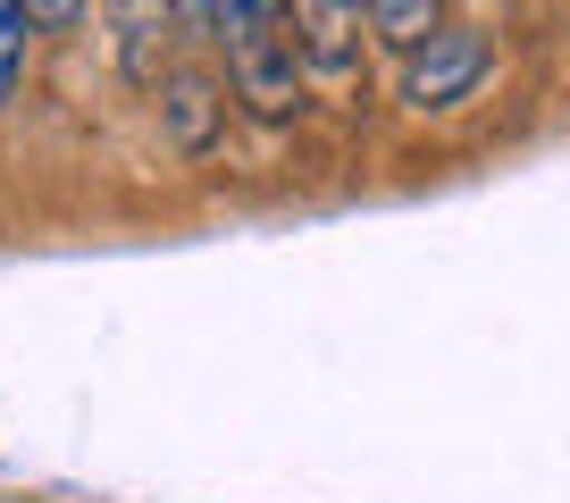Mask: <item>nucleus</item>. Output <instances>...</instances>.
Masks as SVG:
<instances>
[{"instance_id":"nucleus-1","label":"nucleus","mask_w":570,"mask_h":503,"mask_svg":"<svg viewBox=\"0 0 570 503\" xmlns=\"http://www.w3.org/2000/svg\"><path fill=\"white\" fill-rule=\"evenodd\" d=\"M294 0H218V51H227L235 101L252 118H294L303 109V51L285 34Z\"/></svg>"},{"instance_id":"nucleus-2","label":"nucleus","mask_w":570,"mask_h":503,"mask_svg":"<svg viewBox=\"0 0 570 503\" xmlns=\"http://www.w3.org/2000/svg\"><path fill=\"white\" fill-rule=\"evenodd\" d=\"M487 34H470V26H436V34L420 42V51H403V101L411 109H453L470 101V92L487 85Z\"/></svg>"},{"instance_id":"nucleus-3","label":"nucleus","mask_w":570,"mask_h":503,"mask_svg":"<svg viewBox=\"0 0 570 503\" xmlns=\"http://www.w3.org/2000/svg\"><path fill=\"white\" fill-rule=\"evenodd\" d=\"M177 34H185L177 0H109V51H118L126 85H160Z\"/></svg>"},{"instance_id":"nucleus-4","label":"nucleus","mask_w":570,"mask_h":503,"mask_svg":"<svg viewBox=\"0 0 570 503\" xmlns=\"http://www.w3.org/2000/svg\"><path fill=\"white\" fill-rule=\"evenodd\" d=\"M361 34H370L361 0H294V51H303L311 76H353Z\"/></svg>"},{"instance_id":"nucleus-5","label":"nucleus","mask_w":570,"mask_h":503,"mask_svg":"<svg viewBox=\"0 0 570 503\" xmlns=\"http://www.w3.org/2000/svg\"><path fill=\"white\" fill-rule=\"evenodd\" d=\"M361 9H370V34L394 42V51H420V42L445 26V9H436V0H361Z\"/></svg>"},{"instance_id":"nucleus-6","label":"nucleus","mask_w":570,"mask_h":503,"mask_svg":"<svg viewBox=\"0 0 570 503\" xmlns=\"http://www.w3.org/2000/svg\"><path fill=\"white\" fill-rule=\"evenodd\" d=\"M42 26H35V9L26 0H0V101L26 85V42H35Z\"/></svg>"},{"instance_id":"nucleus-7","label":"nucleus","mask_w":570,"mask_h":503,"mask_svg":"<svg viewBox=\"0 0 570 503\" xmlns=\"http://www.w3.org/2000/svg\"><path fill=\"white\" fill-rule=\"evenodd\" d=\"M202 118H210V85H194V76H185V85H177V144H185V151L202 144Z\"/></svg>"},{"instance_id":"nucleus-8","label":"nucleus","mask_w":570,"mask_h":503,"mask_svg":"<svg viewBox=\"0 0 570 503\" xmlns=\"http://www.w3.org/2000/svg\"><path fill=\"white\" fill-rule=\"evenodd\" d=\"M26 9H35V26H42V34H68V26L92 9V0H26Z\"/></svg>"},{"instance_id":"nucleus-9","label":"nucleus","mask_w":570,"mask_h":503,"mask_svg":"<svg viewBox=\"0 0 570 503\" xmlns=\"http://www.w3.org/2000/svg\"><path fill=\"white\" fill-rule=\"evenodd\" d=\"M177 18H185V34L218 42V0H177Z\"/></svg>"}]
</instances>
